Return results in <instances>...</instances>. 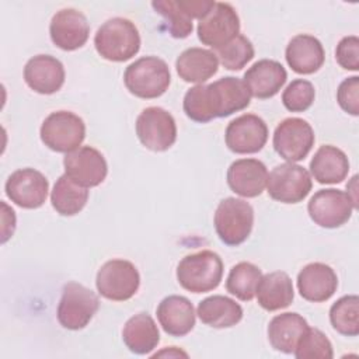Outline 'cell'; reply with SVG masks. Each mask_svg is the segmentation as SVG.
<instances>
[{
  "mask_svg": "<svg viewBox=\"0 0 359 359\" xmlns=\"http://www.w3.org/2000/svg\"><path fill=\"white\" fill-rule=\"evenodd\" d=\"M255 296L258 304L266 311L286 309L287 306H290L294 297L290 276L283 271H275L262 275Z\"/></svg>",
  "mask_w": 359,
  "mask_h": 359,
  "instance_id": "28",
  "label": "cell"
},
{
  "mask_svg": "<svg viewBox=\"0 0 359 359\" xmlns=\"http://www.w3.org/2000/svg\"><path fill=\"white\" fill-rule=\"evenodd\" d=\"M293 355L297 359H332L331 341L318 328H307L296 345Z\"/></svg>",
  "mask_w": 359,
  "mask_h": 359,
  "instance_id": "35",
  "label": "cell"
},
{
  "mask_svg": "<svg viewBox=\"0 0 359 359\" xmlns=\"http://www.w3.org/2000/svg\"><path fill=\"white\" fill-rule=\"evenodd\" d=\"M309 324L297 313H282L275 316L268 325V339L275 351L293 353L297 342L307 331Z\"/></svg>",
  "mask_w": 359,
  "mask_h": 359,
  "instance_id": "26",
  "label": "cell"
},
{
  "mask_svg": "<svg viewBox=\"0 0 359 359\" xmlns=\"http://www.w3.org/2000/svg\"><path fill=\"white\" fill-rule=\"evenodd\" d=\"M268 140V126L255 114H243L233 119L224 132L229 150L236 154H252L262 150Z\"/></svg>",
  "mask_w": 359,
  "mask_h": 359,
  "instance_id": "15",
  "label": "cell"
},
{
  "mask_svg": "<svg viewBox=\"0 0 359 359\" xmlns=\"http://www.w3.org/2000/svg\"><path fill=\"white\" fill-rule=\"evenodd\" d=\"M65 174L84 188L98 187L108 174V164L102 153L91 146H80L63 158Z\"/></svg>",
  "mask_w": 359,
  "mask_h": 359,
  "instance_id": "14",
  "label": "cell"
},
{
  "mask_svg": "<svg viewBox=\"0 0 359 359\" xmlns=\"http://www.w3.org/2000/svg\"><path fill=\"white\" fill-rule=\"evenodd\" d=\"M337 63L351 72L359 70V38L356 35L344 36L335 49Z\"/></svg>",
  "mask_w": 359,
  "mask_h": 359,
  "instance_id": "37",
  "label": "cell"
},
{
  "mask_svg": "<svg viewBox=\"0 0 359 359\" xmlns=\"http://www.w3.org/2000/svg\"><path fill=\"white\" fill-rule=\"evenodd\" d=\"M313 187L310 172L296 164L283 163L272 168L266 178L268 195L282 203H299L310 194Z\"/></svg>",
  "mask_w": 359,
  "mask_h": 359,
  "instance_id": "9",
  "label": "cell"
},
{
  "mask_svg": "<svg viewBox=\"0 0 359 359\" xmlns=\"http://www.w3.org/2000/svg\"><path fill=\"white\" fill-rule=\"evenodd\" d=\"M337 287L338 276L335 271L323 262L307 264L297 275V290L307 302H325L337 292Z\"/></svg>",
  "mask_w": 359,
  "mask_h": 359,
  "instance_id": "21",
  "label": "cell"
},
{
  "mask_svg": "<svg viewBox=\"0 0 359 359\" xmlns=\"http://www.w3.org/2000/svg\"><path fill=\"white\" fill-rule=\"evenodd\" d=\"M198 38L203 45L219 49L240 34V18L230 3L216 1L213 8L199 20Z\"/></svg>",
  "mask_w": 359,
  "mask_h": 359,
  "instance_id": "13",
  "label": "cell"
},
{
  "mask_svg": "<svg viewBox=\"0 0 359 359\" xmlns=\"http://www.w3.org/2000/svg\"><path fill=\"white\" fill-rule=\"evenodd\" d=\"M353 209H358L349 195L341 189H320L307 203L310 219L324 229H337L345 224Z\"/></svg>",
  "mask_w": 359,
  "mask_h": 359,
  "instance_id": "12",
  "label": "cell"
},
{
  "mask_svg": "<svg viewBox=\"0 0 359 359\" xmlns=\"http://www.w3.org/2000/svg\"><path fill=\"white\" fill-rule=\"evenodd\" d=\"M316 98L314 86L304 79H296L282 93V102L290 112H304Z\"/></svg>",
  "mask_w": 359,
  "mask_h": 359,
  "instance_id": "36",
  "label": "cell"
},
{
  "mask_svg": "<svg viewBox=\"0 0 359 359\" xmlns=\"http://www.w3.org/2000/svg\"><path fill=\"white\" fill-rule=\"evenodd\" d=\"M136 135L146 149L165 151L177 140L175 119L164 108H144L136 119Z\"/></svg>",
  "mask_w": 359,
  "mask_h": 359,
  "instance_id": "10",
  "label": "cell"
},
{
  "mask_svg": "<svg viewBox=\"0 0 359 359\" xmlns=\"http://www.w3.org/2000/svg\"><path fill=\"white\" fill-rule=\"evenodd\" d=\"M196 314L209 327L230 328L241 321L243 307L227 296L213 294L199 302Z\"/></svg>",
  "mask_w": 359,
  "mask_h": 359,
  "instance_id": "29",
  "label": "cell"
},
{
  "mask_svg": "<svg viewBox=\"0 0 359 359\" xmlns=\"http://www.w3.org/2000/svg\"><path fill=\"white\" fill-rule=\"evenodd\" d=\"M100 307L98 296L77 282H67L62 289L56 317L59 324L72 331L88 325Z\"/></svg>",
  "mask_w": 359,
  "mask_h": 359,
  "instance_id": "6",
  "label": "cell"
},
{
  "mask_svg": "<svg viewBox=\"0 0 359 359\" xmlns=\"http://www.w3.org/2000/svg\"><path fill=\"white\" fill-rule=\"evenodd\" d=\"M65 77L62 62L50 55H36L24 67L27 86L38 94L49 95L59 91L65 83Z\"/></svg>",
  "mask_w": 359,
  "mask_h": 359,
  "instance_id": "18",
  "label": "cell"
},
{
  "mask_svg": "<svg viewBox=\"0 0 359 359\" xmlns=\"http://www.w3.org/2000/svg\"><path fill=\"white\" fill-rule=\"evenodd\" d=\"M213 52L222 66L233 72L241 70L248 62L252 60L255 55L251 41L241 34H238L234 39H231L222 48L215 49Z\"/></svg>",
  "mask_w": 359,
  "mask_h": 359,
  "instance_id": "33",
  "label": "cell"
},
{
  "mask_svg": "<svg viewBox=\"0 0 359 359\" xmlns=\"http://www.w3.org/2000/svg\"><path fill=\"white\" fill-rule=\"evenodd\" d=\"M6 195L24 209L41 208L48 196L49 182L46 177L34 168L15 170L6 181Z\"/></svg>",
  "mask_w": 359,
  "mask_h": 359,
  "instance_id": "16",
  "label": "cell"
},
{
  "mask_svg": "<svg viewBox=\"0 0 359 359\" xmlns=\"http://www.w3.org/2000/svg\"><path fill=\"white\" fill-rule=\"evenodd\" d=\"M287 73L285 67L272 59L255 62L243 77V81L251 97L266 100L276 95L286 83Z\"/></svg>",
  "mask_w": 359,
  "mask_h": 359,
  "instance_id": "20",
  "label": "cell"
},
{
  "mask_svg": "<svg viewBox=\"0 0 359 359\" xmlns=\"http://www.w3.org/2000/svg\"><path fill=\"white\" fill-rule=\"evenodd\" d=\"M356 181H358V177L356 175H353L352 177V181H351V185H346V189H348V195H349V198L352 199V202H353V205L358 208V198H356Z\"/></svg>",
  "mask_w": 359,
  "mask_h": 359,
  "instance_id": "41",
  "label": "cell"
},
{
  "mask_svg": "<svg viewBox=\"0 0 359 359\" xmlns=\"http://www.w3.org/2000/svg\"><path fill=\"white\" fill-rule=\"evenodd\" d=\"M88 201V188L70 180L66 174L60 175L50 192V203L62 216H74L83 210Z\"/></svg>",
  "mask_w": 359,
  "mask_h": 359,
  "instance_id": "30",
  "label": "cell"
},
{
  "mask_svg": "<svg viewBox=\"0 0 359 359\" xmlns=\"http://www.w3.org/2000/svg\"><path fill=\"white\" fill-rule=\"evenodd\" d=\"M215 230L222 243L230 247L243 244L251 234L254 226L252 206L238 198H224L215 212Z\"/></svg>",
  "mask_w": 359,
  "mask_h": 359,
  "instance_id": "5",
  "label": "cell"
},
{
  "mask_svg": "<svg viewBox=\"0 0 359 359\" xmlns=\"http://www.w3.org/2000/svg\"><path fill=\"white\" fill-rule=\"evenodd\" d=\"M151 7L164 18L167 31L172 38L184 39L189 36L194 29L192 20L178 7L177 0L151 1Z\"/></svg>",
  "mask_w": 359,
  "mask_h": 359,
  "instance_id": "34",
  "label": "cell"
},
{
  "mask_svg": "<svg viewBox=\"0 0 359 359\" xmlns=\"http://www.w3.org/2000/svg\"><path fill=\"white\" fill-rule=\"evenodd\" d=\"M213 0H177L178 7L192 20L203 18L215 6Z\"/></svg>",
  "mask_w": 359,
  "mask_h": 359,
  "instance_id": "39",
  "label": "cell"
},
{
  "mask_svg": "<svg viewBox=\"0 0 359 359\" xmlns=\"http://www.w3.org/2000/svg\"><path fill=\"white\" fill-rule=\"evenodd\" d=\"M250 101L251 95L244 81L227 76L210 84L191 87L184 95L182 108L189 119L206 123L215 118H226L245 109Z\"/></svg>",
  "mask_w": 359,
  "mask_h": 359,
  "instance_id": "1",
  "label": "cell"
},
{
  "mask_svg": "<svg viewBox=\"0 0 359 359\" xmlns=\"http://www.w3.org/2000/svg\"><path fill=\"white\" fill-rule=\"evenodd\" d=\"M316 142L311 125L302 118L283 119L273 132L275 151L289 163L304 160Z\"/></svg>",
  "mask_w": 359,
  "mask_h": 359,
  "instance_id": "11",
  "label": "cell"
},
{
  "mask_svg": "<svg viewBox=\"0 0 359 359\" xmlns=\"http://www.w3.org/2000/svg\"><path fill=\"white\" fill-rule=\"evenodd\" d=\"M268 170L258 158H238L227 170L230 189L243 198L259 196L266 187Z\"/></svg>",
  "mask_w": 359,
  "mask_h": 359,
  "instance_id": "19",
  "label": "cell"
},
{
  "mask_svg": "<svg viewBox=\"0 0 359 359\" xmlns=\"http://www.w3.org/2000/svg\"><path fill=\"white\" fill-rule=\"evenodd\" d=\"M123 83L135 97L151 100L163 95L168 90L171 73L163 59L157 56H143L126 67Z\"/></svg>",
  "mask_w": 359,
  "mask_h": 359,
  "instance_id": "4",
  "label": "cell"
},
{
  "mask_svg": "<svg viewBox=\"0 0 359 359\" xmlns=\"http://www.w3.org/2000/svg\"><path fill=\"white\" fill-rule=\"evenodd\" d=\"M219 60L213 50L203 48H188L175 60V70L187 83L203 84L217 73Z\"/></svg>",
  "mask_w": 359,
  "mask_h": 359,
  "instance_id": "24",
  "label": "cell"
},
{
  "mask_svg": "<svg viewBox=\"0 0 359 359\" xmlns=\"http://www.w3.org/2000/svg\"><path fill=\"white\" fill-rule=\"evenodd\" d=\"M98 293L112 302H125L133 297L140 286L137 268L128 259H109L97 272Z\"/></svg>",
  "mask_w": 359,
  "mask_h": 359,
  "instance_id": "8",
  "label": "cell"
},
{
  "mask_svg": "<svg viewBox=\"0 0 359 359\" xmlns=\"http://www.w3.org/2000/svg\"><path fill=\"white\" fill-rule=\"evenodd\" d=\"M285 57L294 73L313 74L324 65L325 52L323 43L316 36L299 34L289 41Z\"/></svg>",
  "mask_w": 359,
  "mask_h": 359,
  "instance_id": "23",
  "label": "cell"
},
{
  "mask_svg": "<svg viewBox=\"0 0 359 359\" xmlns=\"http://www.w3.org/2000/svg\"><path fill=\"white\" fill-rule=\"evenodd\" d=\"M153 356H185V358H187L188 353H187V352H182L181 349H177V346H170L168 349L165 348V349H163V351L154 353Z\"/></svg>",
  "mask_w": 359,
  "mask_h": 359,
  "instance_id": "40",
  "label": "cell"
},
{
  "mask_svg": "<svg viewBox=\"0 0 359 359\" xmlns=\"http://www.w3.org/2000/svg\"><path fill=\"white\" fill-rule=\"evenodd\" d=\"M39 135L48 149L67 154L81 146L86 137V123L70 111H56L43 119Z\"/></svg>",
  "mask_w": 359,
  "mask_h": 359,
  "instance_id": "7",
  "label": "cell"
},
{
  "mask_svg": "<svg viewBox=\"0 0 359 359\" xmlns=\"http://www.w3.org/2000/svg\"><path fill=\"white\" fill-rule=\"evenodd\" d=\"M330 323L341 335L356 337L359 334V297L346 294L338 299L330 309Z\"/></svg>",
  "mask_w": 359,
  "mask_h": 359,
  "instance_id": "32",
  "label": "cell"
},
{
  "mask_svg": "<svg viewBox=\"0 0 359 359\" xmlns=\"http://www.w3.org/2000/svg\"><path fill=\"white\" fill-rule=\"evenodd\" d=\"M98 55L109 62H126L140 49V35L136 25L122 17L107 20L94 36Z\"/></svg>",
  "mask_w": 359,
  "mask_h": 359,
  "instance_id": "2",
  "label": "cell"
},
{
  "mask_svg": "<svg viewBox=\"0 0 359 359\" xmlns=\"http://www.w3.org/2000/svg\"><path fill=\"white\" fill-rule=\"evenodd\" d=\"M122 339L130 352L136 355H147L157 348L160 332L150 314L137 313L125 323Z\"/></svg>",
  "mask_w": 359,
  "mask_h": 359,
  "instance_id": "27",
  "label": "cell"
},
{
  "mask_svg": "<svg viewBox=\"0 0 359 359\" xmlns=\"http://www.w3.org/2000/svg\"><path fill=\"white\" fill-rule=\"evenodd\" d=\"M261 278L262 272L257 265L243 261L230 269L226 279V289L237 299L250 302L255 297Z\"/></svg>",
  "mask_w": 359,
  "mask_h": 359,
  "instance_id": "31",
  "label": "cell"
},
{
  "mask_svg": "<svg viewBox=\"0 0 359 359\" xmlns=\"http://www.w3.org/2000/svg\"><path fill=\"white\" fill-rule=\"evenodd\" d=\"M337 101L339 107L349 115H359V77L345 79L337 90Z\"/></svg>",
  "mask_w": 359,
  "mask_h": 359,
  "instance_id": "38",
  "label": "cell"
},
{
  "mask_svg": "<svg viewBox=\"0 0 359 359\" xmlns=\"http://www.w3.org/2000/svg\"><path fill=\"white\" fill-rule=\"evenodd\" d=\"M156 314L161 328L171 337H184L195 327V309L184 296L164 297L158 303Z\"/></svg>",
  "mask_w": 359,
  "mask_h": 359,
  "instance_id": "22",
  "label": "cell"
},
{
  "mask_svg": "<svg viewBox=\"0 0 359 359\" xmlns=\"http://www.w3.org/2000/svg\"><path fill=\"white\" fill-rule=\"evenodd\" d=\"M49 35L55 46L70 52L86 45L90 25L81 11L67 7L53 14L49 24Z\"/></svg>",
  "mask_w": 359,
  "mask_h": 359,
  "instance_id": "17",
  "label": "cell"
},
{
  "mask_svg": "<svg viewBox=\"0 0 359 359\" xmlns=\"http://www.w3.org/2000/svg\"><path fill=\"white\" fill-rule=\"evenodd\" d=\"M310 172L318 184H339L349 172V160L341 149L323 144L310 161Z\"/></svg>",
  "mask_w": 359,
  "mask_h": 359,
  "instance_id": "25",
  "label": "cell"
},
{
  "mask_svg": "<svg viewBox=\"0 0 359 359\" xmlns=\"http://www.w3.org/2000/svg\"><path fill=\"white\" fill-rule=\"evenodd\" d=\"M223 278L219 254L202 250L184 257L177 266V280L188 292L206 293L216 289Z\"/></svg>",
  "mask_w": 359,
  "mask_h": 359,
  "instance_id": "3",
  "label": "cell"
}]
</instances>
